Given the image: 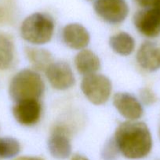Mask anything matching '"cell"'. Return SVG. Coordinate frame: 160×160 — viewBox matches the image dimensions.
<instances>
[{
    "instance_id": "obj_1",
    "label": "cell",
    "mask_w": 160,
    "mask_h": 160,
    "mask_svg": "<svg viewBox=\"0 0 160 160\" xmlns=\"http://www.w3.org/2000/svg\"><path fill=\"white\" fill-rule=\"evenodd\" d=\"M119 152L129 159H140L150 153L152 147L151 132L143 122L125 121L120 123L115 133Z\"/></svg>"
},
{
    "instance_id": "obj_2",
    "label": "cell",
    "mask_w": 160,
    "mask_h": 160,
    "mask_svg": "<svg viewBox=\"0 0 160 160\" xmlns=\"http://www.w3.org/2000/svg\"><path fill=\"white\" fill-rule=\"evenodd\" d=\"M45 90V84L40 75L35 70H20L11 80L9 92L14 102L39 100Z\"/></svg>"
},
{
    "instance_id": "obj_3",
    "label": "cell",
    "mask_w": 160,
    "mask_h": 160,
    "mask_svg": "<svg viewBox=\"0 0 160 160\" xmlns=\"http://www.w3.org/2000/svg\"><path fill=\"white\" fill-rule=\"evenodd\" d=\"M54 31L53 19L48 15L36 12L23 21L20 28L22 38L33 45H44L51 40Z\"/></svg>"
},
{
    "instance_id": "obj_4",
    "label": "cell",
    "mask_w": 160,
    "mask_h": 160,
    "mask_svg": "<svg viewBox=\"0 0 160 160\" xmlns=\"http://www.w3.org/2000/svg\"><path fill=\"white\" fill-rule=\"evenodd\" d=\"M112 84L109 78L102 74L84 76L81 82V90L85 96L94 105H102L110 98Z\"/></svg>"
},
{
    "instance_id": "obj_5",
    "label": "cell",
    "mask_w": 160,
    "mask_h": 160,
    "mask_svg": "<svg viewBox=\"0 0 160 160\" xmlns=\"http://www.w3.org/2000/svg\"><path fill=\"white\" fill-rule=\"evenodd\" d=\"M94 9L97 15L111 24L122 23L129 13V7L124 0H97Z\"/></svg>"
},
{
    "instance_id": "obj_6",
    "label": "cell",
    "mask_w": 160,
    "mask_h": 160,
    "mask_svg": "<svg viewBox=\"0 0 160 160\" xmlns=\"http://www.w3.org/2000/svg\"><path fill=\"white\" fill-rule=\"evenodd\" d=\"M133 23L144 36L155 38L160 35V9L153 6L139 10L133 17Z\"/></svg>"
},
{
    "instance_id": "obj_7",
    "label": "cell",
    "mask_w": 160,
    "mask_h": 160,
    "mask_svg": "<svg viewBox=\"0 0 160 160\" xmlns=\"http://www.w3.org/2000/svg\"><path fill=\"white\" fill-rule=\"evenodd\" d=\"M45 73L52 87L56 90H67L75 83L72 68L68 63L64 61L53 62Z\"/></svg>"
},
{
    "instance_id": "obj_8",
    "label": "cell",
    "mask_w": 160,
    "mask_h": 160,
    "mask_svg": "<svg viewBox=\"0 0 160 160\" xmlns=\"http://www.w3.org/2000/svg\"><path fill=\"white\" fill-rule=\"evenodd\" d=\"M113 105L118 112L130 121L141 118L144 112L141 102L127 92H117L113 96Z\"/></svg>"
},
{
    "instance_id": "obj_9",
    "label": "cell",
    "mask_w": 160,
    "mask_h": 160,
    "mask_svg": "<svg viewBox=\"0 0 160 160\" xmlns=\"http://www.w3.org/2000/svg\"><path fill=\"white\" fill-rule=\"evenodd\" d=\"M42 113V106L39 100H28L16 103L13 107L15 120L24 126H32L38 123Z\"/></svg>"
},
{
    "instance_id": "obj_10",
    "label": "cell",
    "mask_w": 160,
    "mask_h": 160,
    "mask_svg": "<svg viewBox=\"0 0 160 160\" xmlns=\"http://www.w3.org/2000/svg\"><path fill=\"white\" fill-rule=\"evenodd\" d=\"M136 60L144 70L150 72L160 69V42H144L139 48Z\"/></svg>"
},
{
    "instance_id": "obj_11",
    "label": "cell",
    "mask_w": 160,
    "mask_h": 160,
    "mask_svg": "<svg viewBox=\"0 0 160 160\" xmlns=\"http://www.w3.org/2000/svg\"><path fill=\"white\" fill-rule=\"evenodd\" d=\"M48 148L52 156L58 159H65L72 153L70 139L62 127H56L48 140Z\"/></svg>"
},
{
    "instance_id": "obj_12",
    "label": "cell",
    "mask_w": 160,
    "mask_h": 160,
    "mask_svg": "<svg viewBox=\"0 0 160 160\" xmlns=\"http://www.w3.org/2000/svg\"><path fill=\"white\" fill-rule=\"evenodd\" d=\"M63 40L72 49H84L89 43L90 35L86 28L79 23H69L63 30Z\"/></svg>"
},
{
    "instance_id": "obj_13",
    "label": "cell",
    "mask_w": 160,
    "mask_h": 160,
    "mask_svg": "<svg viewBox=\"0 0 160 160\" xmlns=\"http://www.w3.org/2000/svg\"><path fill=\"white\" fill-rule=\"evenodd\" d=\"M75 65L78 73L87 76L96 73L100 68V61L93 52L83 49L75 56Z\"/></svg>"
},
{
    "instance_id": "obj_14",
    "label": "cell",
    "mask_w": 160,
    "mask_h": 160,
    "mask_svg": "<svg viewBox=\"0 0 160 160\" xmlns=\"http://www.w3.org/2000/svg\"><path fill=\"white\" fill-rule=\"evenodd\" d=\"M25 53L28 61L35 70L45 72L49 67L54 62L53 55L45 48H37L26 47Z\"/></svg>"
},
{
    "instance_id": "obj_15",
    "label": "cell",
    "mask_w": 160,
    "mask_h": 160,
    "mask_svg": "<svg viewBox=\"0 0 160 160\" xmlns=\"http://www.w3.org/2000/svg\"><path fill=\"white\" fill-rule=\"evenodd\" d=\"M109 45L115 52L126 56L134 50L135 41L128 33L120 32L110 38Z\"/></svg>"
},
{
    "instance_id": "obj_16",
    "label": "cell",
    "mask_w": 160,
    "mask_h": 160,
    "mask_svg": "<svg viewBox=\"0 0 160 160\" xmlns=\"http://www.w3.org/2000/svg\"><path fill=\"white\" fill-rule=\"evenodd\" d=\"M15 48L12 38L0 33V70L9 68L14 59Z\"/></svg>"
},
{
    "instance_id": "obj_17",
    "label": "cell",
    "mask_w": 160,
    "mask_h": 160,
    "mask_svg": "<svg viewBox=\"0 0 160 160\" xmlns=\"http://www.w3.org/2000/svg\"><path fill=\"white\" fill-rule=\"evenodd\" d=\"M20 145L18 141L13 138H0V159H11L19 154Z\"/></svg>"
},
{
    "instance_id": "obj_18",
    "label": "cell",
    "mask_w": 160,
    "mask_h": 160,
    "mask_svg": "<svg viewBox=\"0 0 160 160\" xmlns=\"http://www.w3.org/2000/svg\"><path fill=\"white\" fill-rule=\"evenodd\" d=\"M119 150L116 145L114 138H110L105 143L101 152V157L103 160H116L119 156Z\"/></svg>"
},
{
    "instance_id": "obj_19",
    "label": "cell",
    "mask_w": 160,
    "mask_h": 160,
    "mask_svg": "<svg viewBox=\"0 0 160 160\" xmlns=\"http://www.w3.org/2000/svg\"><path fill=\"white\" fill-rule=\"evenodd\" d=\"M140 97L141 98V101L145 105H151L154 103L156 100L155 95H154L153 92L148 88H143L141 89L140 92Z\"/></svg>"
},
{
    "instance_id": "obj_20",
    "label": "cell",
    "mask_w": 160,
    "mask_h": 160,
    "mask_svg": "<svg viewBox=\"0 0 160 160\" xmlns=\"http://www.w3.org/2000/svg\"><path fill=\"white\" fill-rule=\"evenodd\" d=\"M158 1V0H136L137 4L144 9L152 7Z\"/></svg>"
},
{
    "instance_id": "obj_21",
    "label": "cell",
    "mask_w": 160,
    "mask_h": 160,
    "mask_svg": "<svg viewBox=\"0 0 160 160\" xmlns=\"http://www.w3.org/2000/svg\"><path fill=\"white\" fill-rule=\"evenodd\" d=\"M14 160H44L39 157H35V156H22L15 159Z\"/></svg>"
},
{
    "instance_id": "obj_22",
    "label": "cell",
    "mask_w": 160,
    "mask_h": 160,
    "mask_svg": "<svg viewBox=\"0 0 160 160\" xmlns=\"http://www.w3.org/2000/svg\"><path fill=\"white\" fill-rule=\"evenodd\" d=\"M71 160H89V159H88L86 157H85V156H82V155L76 154L72 158V159Z\"/></svg>"
},
{
    "instance_id": "obj_23",
    "label": "cell",
    "mask_w": 160,
    "mask_h": 160,
    "mask_svg": "<svg viewBox=\"0 0 160 160\" xmlns=\"http://www.w3.org/2000/svg\"><path fill=\"white\" fill-rule=\"evenodd\" d=\"M0 160H1V159H0Z\"/></svg>"
}]
</instances>
